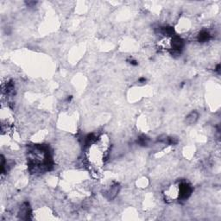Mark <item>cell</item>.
Returning a JSON list of instances; mask_svg holds the SVG:
<instances>
[{
  "instance_id": "cell-1",
  "label": "cell",
  "mask_w": 221,
  "mask_h": 221,
  "mask_svg": "<svg viewBox=\"0 0 221 221\" xmlns=\"http://www.w3.org/2000/svg\"><path fill=\"white\" fill-rule=\"evenodd\" d=\"M193 192L192 187L187 183V182H181L179 185V190H178V198L179 200H185L188 199V197L191 195Z\"/></svg>"
},
{
  "instance_id": "cell-6",
  "label": "cell",
  "mask_w": 221,
  "mask_h": 221,
  "mask_svg": "<svg viewBox=\"0 0 221 221\" xmlns=\"http://www.w3.org/2000/svg\"><path fill=\"white\" fill-rule=\"evenodd\" d=\"M145 81H146V79H145V78H140V79H139V82H140V83H145Z\"/></svg>"
},
{
  "instance_id": "cell-4",
  "label": "cell",
  "mask_w": 221,
  "mask_h": 221,
  "mask_svg": "<svg viewBox=\"0 0 221 221\" xmlns=\"http://www.w3.org/2000/svg\"><path fill=\"white\" fill-rule=\"evenodd\" d=\"M148 141H149V138L147 137V136H141L138 138L137 142H138L140 145H142V146H145V145H147V143H148Z\"/></svg>"
},
{
  "instance_id": "cell-5",
  "label": "cell",
  "mask_w": 221,
  "mask_h": 221,
  "mask_svg": "<svg viewBox=\"0 0 221 221\" xmlns=\"http://www.w3.org/2000/svg\"><path fill=\"white\" fill-rule=\"evenodd\" d=\"M128 62H129L131 66H136V65L138 64V62H137L136 60H133V59H130V60H128Z\"/></svg>"
},
{
  "instance_id": "cell-3",
  "label": "cell",
  "mask_w": 221,
  "mask_h": 221,
  "mask_svg": "<svg viewBox=\"0 0 221 221\" xmlns=\"http://www.w3.org/2000/svg\"><path fill=\"white\" fill-rule=\"evenodd\" d=\"M210 37H211V35L207 30H202L198 36V40L200 42H206L209 41Z\"/></svg>"
},
{
  "instance_id": "cell-2",
  "label": "cell",
  "mask_w": 221,
  "mask_h": 221,
  "mask_svg": "<svg viewBox=\"0 0 221 221\" xmlns=\"http://www.w3.org/2000/svg\"><path fill=\"white\" fill-rule=\"evenodd\" d=\"M199 118V114L197 112L193 111L192 112H190L187 117H186V122L188 124H195L197 122Z\"/></svg>"
}]
</instances>
